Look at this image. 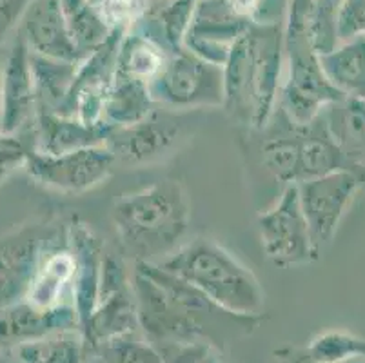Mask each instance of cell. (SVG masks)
I'll return each mask as SVG.
<instances>
[{"label":"cell","mask_w":365,"mask_h":363,"mask_svg":"<svg viewBox=\"0 0 365 363\" xmlns=\"http://www.w3.org/2000/svg\"><path fill=\"white\" fill-rule=\"evenodd\" d=\"M318 58L327 80L345 98L365 100V39H354Z\"/></svg>","instance_id":"obj_20"},{"label":"cell","mask_w":365,"mask_h":363,"mask_svg":"<svg viewBox=\"0 0 365 363\" xmlns=\"http://www.w3.org/2000/svg\"><path fill=\"white\" fill-rule=\"evenodd\" d=\"M22 40L35 55L48 58L81 62L66 24L62 4L56 0H36L24 15Z\"/></svg>","instance_id":"obj_17"},{"label":"cell","mask_w":365,"mask_h":363,"mask_svg":"<svg viewBox=\"0 0 365 363\" xmlns=\"http://www.w3.org/2000/svg\"><path fill=\"white\" fill-rule=\"evenodd\" d=\"M204 363H222V359L218 358V354L215 351H211L207 354V358H205V362Z\"/></svg>","instance_id":"obj_34"},{"label":"cell","mask_w":365,"mask_h":363,"mask_svg":"<svg viewBox=\"0 0 365 363\" xmlns=\"http://www.w3.org/2000/svg\"><path fill=\"white\" fill-rule=\"evenodd\" d=\"M157 109L149 84L144 80L117 71L106 98L104 122L111 128L137 124Z\"/></svg>","instance_id":"obj_19"},{"label":"cell","mask_w":365,"mask_h":363,"mask_svg":"<svg viewBox=\"0 0 365 363\" xmlns=\"http://www.w3.org/2000/svg\"><path fill=\"white\" fill-rule=\"evenodd\" d=\"M162 363H204L213 349L205 344H169L157 347Z\"/></svg>","instance_id":"obj_30"},{"label":"cell","mask_w":365,"mask_h":363,"mask_svg":"<svg viewBox=\"0 0 365 363\" xmlns=\"http://www.w3.org/2000/svg\"><path fill=\"white\" fill-rule=\"evenodd\" d=\"M117 168L108 145L76 149V151L46 155L33 149L24 171L33 182L64 195H82L104 184Z\"/></svg>","instance_id":"obj_7"},{"label":"cell","mask_w":365,"mask_h":363,"mask_svg":"<svg viewBox=\"0 0 365 363\" xmlns=\"http://www.w3.org/2000/svg\"><path fill=\"white\" fill-rule=\"evenodd\" d=\"M349 363H365V359H356V362H349Z\"/></svg>","instance_id":"obj_37"},{"label":"cell","mask_w":365,"mask_h":363,"mask_svg":"<svg viewBox=\"0 0 365 363\" xmlns=\"http://www.w3.org/2000/svg\"><path fill=\"white\" fill-rule=\"evenodd\" d=\"M26 0H0V40L22 13Z\"/></svg>","instance_id":"obj_31"},{"label":"cell","mask_w":365,"mask_h":363,"mask_svg":"<svg viewBox=\"0 0 365 363\" xmlns=\"http://www.w3.org/2000/svg\"><path fill=\"white\" fill-rule=\"evenodd\" d=\"M157 265L185 280L227 311L264 315L265 292L255 272L217 240L207 236L189 240Z\"/></svg>","instance_id":"obj_2"},{"label":"cell","mask_w":365,"mask_h":363,"mask_svg":"<svg viewBox=\"0 0 365 363\" xmlns=\"http://www.w3.org/2000/svg\"><path fill=\"white\" fill-rule=\"evenodd\" d=\"M153 102L169 111H198L224 106V69L191 51L168 56L149 84Z\"/></svg>","instance_id":"obj_4"},{"label":"cell","mask_w":365,"mask_h":363,"mask_svg":"<svg viewBox=\"0 0 365 363\" xmlns=\"http://www.w3.org/2000/svg\"><path fill=\"white\" fill-rule=\"evenodd\" d=\"M365 182V171L338 169L297 184L317 258L333 242L341 218Z\"/></svg>","instance_id":"obj_6"},{"label":"cell","mask_w":365,"mask_h":363,"mask_svg":"<svg viewBox=\"0 0 365 363\" xmlns=\"http://www.w3.org/2000/svg\"><path fill=\"white\" fill-rule=\"evenodd\" d=\"M224 69V106L242 126L264 131L274 116L280 96V49L269 42L240 36L231 48Z\"/></svg>","instance_id":"obj_3"},{"label":"cell","mask_w":365,"mask_h":363,"mask_svg":"<svg viewBox=\"0 0 365 363\" xmlns=\"http://www.w3.org/2000/svg\"><path fill=\"white\" fill-rule=\"evenodd\" d=\"M291 363H313V362H307V359H304L300 354H298V356H293V358H291Z\"/></svg>","instance_id":"obj_36"},{"label":"cell","mask_w":365,"mask_h":363,"mask_svg":"<svg viewBox=\"0 0 365 363\" xmlns=\"http://www.w3.org/2000/svg\"><path fill=\"white\" fill-rule=\"evenodd\" d=\"M165 53L149 40L128 42L118 49L117 71L151 84L165 62Z\"/></svg>","instance_id":"obj_26"},{"label":"cell","mask_w":365,"mask_h":363,"mask_svg":"<svg viewBox=\"0 0 365 363\" xmlns=\"http://www.w3.org/2000/svg\"><path fill=\"white\" fill-rule=\"evenodd\" d=\"M344 98L327 80L313 49L291 51L278 96V106L291 124L309 126L331 104Z\"/></svg>","instance_id":"obj_11"},{"label":"cell","mask_w":365,"mask_h":363,"mask_svg":"<svg viewBox=\"0 0 365 363\" xmlns=\"http://www.w3.org/2000/svg\"><path fill=\"white\" fill-rule=\"evenodd\" d=\"M0 363H21L16 359V356L13 354L11 351H4V349H0Z\"/></svg>","instance_id":"obj_33"},{"label":"cell","mask_w":365,"mask_h":363,"mask_svg":"<svg viewBox=\"0 0 365 363\" xmlns=\"http://www.w3.org/2000/svg\"><path fill=\"white\" fill-rule=\"evenodd\" d=\"M289 122V120H287ZM289 131L269 136L262 144V164L284 185L298 184V151L300 135L298 126L291 124Z\"/></svg>","instance_id":"obj_25"},{"label":"cell","mask_w":365,"mask_h":363,"mask_svg":"<svg viewBox=\"0 0 365 363\" xmlns=\"http://www.w3.org/2000/svg\"><path fill=\"white\" fill-rule=\"evenodd\" d=\"M73 278L75 256L69 249V242H66L46 252L24 300L41 309L73 304Z\"/></svg>","instance_id":"obj_18"},{"label":"cell","mask_w":365,"mask_h":363,"mask_svg":"<svg viewBox=\"0 0 365 363\" xmlns=\"http://www.w3.org/2000/svg\"><path fill=\"white\" fill-rule=\"evenodd\" d=\"M71 329H81L73 304L41 309L22 300L0 309V349L4 351Z\"/></svg>","instance_id":"obj_14"},{"label":"cell","mask_w":365,"mask_h":363,"mask_svg":"<svg viewBox=\"0 0 365 363\" xmlns=\"http://www.w3.org/2000/svg\"><path fill=\"white\" fill-rule=\"evenodd\" d=\"M0 131H2V68H0Z\"/></svg>","instance_id":"obj_35"},{"label":"cell","mask_w":365,"mask_h":363,"mask_svg":"<svg viewBox=\"0 0 365 363\" xmlns=\"http://www.w3.org/2000/svg\"><path fill=\"white\" fill-rule=\"evenodd\" d=\"M324 118L345 155L361 165L358 156L365 155V100H340L325 109Z\"/></svg>","instance_id":"obj_23"},{"label":"cell","mask_w":365,"mask_h":363,"mask_svg":"<svg viewBox=\"0 0 365 363\" xmlns=\"http://www.w3.org/2000/svg\"><path fill=\"white\" fill-rule=\"evenodd\" d=\"M336 31L341 39H365V0H345Z\"/></svg>","instance_id":"obj_29"},{"label":"cell","mask_w":365,"mask_h":363,"mask_svg":"<svg viewBox=\"0 0 365 363\" xmlns=\"http://www.w3.org/2000/svg\"><path fill=\"white\" fill-rule=\"evenodd\" d=\"M31 151L33 148H29L19 135L0 131V185L16 169H24L26 160Z\"/></svg>","instance_id":"obj_28"},{"label":"cell","mask_w":365,"mask_h":363,"mask_svg":"<svg viewBox=\"0 0 365 363\" xmlns=\"http://www.w3.org/2000/svg\"><path fill=\"white\" fill-rule=\"evenodd\" d=\"M184 113L155 109L137 124L113 128L106 145L117 165L142 168L160 162L177 151L187 136Z\"/></svg>","instance_id":"obj_9"},{"label":"cell","mask_w":365,"mask_h":363,"mask_svg":"<svg viewBox=\"0 0 365 363\" xmlns=\"http://www.w3.org/2000/svg\"><path fill=\"white\" fill-rule=\"evenodd\" d=\"M11 352L21 363H89L97 356L81 329L46 336Z\"/></svg>","instance_id":"obj_21"},{"label":"cell","mask_w":365,"mask_h":363,"mask_svg":"<svg viewBox=\"0 0 365 363\" xmlns=\"http://www.w3.org/2000/svg\"><path fill=\"white\" fill-rule=\"evenodd\" d=\"M300 356L313 363H349L365 359V338L344 329H329L311 339Z\"/></svg>","instance_id":"obj_24"},{"label":"cell","mask_w":365,"mask_h":363,"mask_svg":"<svg viewBox=\"0 0 365 363\" xmlns=\"http://www.w3.org/2000/svg\"><path fill=\"white\" fill-rule=\"evenodd\" d=\"M102 363H104V362H102Z\"/></svg>","instance_id":"obj_38"},{"label":"cell","mask_w":365,"mask_h":363,"mask_svg":"<svg viewBox=\"0 0 365 363\" xmlns=\"http://www.w3.org/2000/svg\"><path fill=\"white\" fill-rule=\"evenodd\" d=\"M137 329L138 316L133 275L128 272L120 256L106 252L97 307L82 332L97 352V349L108 342L133 334Z\"/></svg>","instance_id":"obj_10"},{"label":"cell","mask_w":365,"mask_h":363,"mask_svg":"<svg viewBox=\"0 0 365 363\" xmlns=\"http://www.w3.org/2000/svg\"><path fill=\"white\" fill-rule=\"evenodd\" d=\"M257 227L262 249L269 262L277 267H298L318 260L302 211L297 184L284 185L277 202L258 215Z\"/></svg>","instance_id":"obj_8"},{"label":"cell","mask_w":365,"mask_h":363,"mask_svg":"<svg viewBox=\"0 0 365 363\" xmlns=\"http://www.w3.org/2000/svg\"><path fill=\"white\" fill-rule=\"evenodd\" d=\"M118 51L115 46L108 49L104 44L78 62L75 82L61 115H69L81 118L88 124H102L104 122L106 98L111 89L113 78L117 73Z\"/></svg>","instance_id":"obj_12"},{"label":"cell","mask_w":365,"mask_h":363,"mask_svg":"<svg viewBox=\"0 0 365 363\" xmlns=\"http://www.w3.org/2000/svg\"><path fill=\"white\" fill-rule=\"evenodd\" d=\"M111 129L106 122L88 124L76 116L36 111L33 120V149L46 155H61L93 145H104Z\"/></svg>","instance_id":"obj_16"},{"label":"cell","mask_w":365,"mask_h":363,"mask_svg":"<svg viewBox=\"0 0 365 363\" xmlns=\"http://www.w3.org/2000/svg\"><path fill=\"white\" fill-rule=\"evenodd\" d=\"M68 242L75 256V278L71 289L73 305L78 315L82 331L97 307L106 249L101 236L81 218L69 220Z\"/></svg>","instance_id":"obj_13"},{"label":"cell","mask_w":365,"mask_h":363,"mask_svg":"<svg viewBox=\"0 0 365 363\" xmlns=\"http://www.w3.org/2000/svg\"><path fill=\"white\" fill-rule=\"evenodd\" d=\"M111 222L125 255L157 264L177 251L191 224V204L178 180H160L113 204Z\"/></svg>","instance_id":"obj_1"},{"label":"cell","mask_w":365,"mask_h":363,"mask_svg":"<svg viewBox=\"0 0 365 363\" xmlns=\"http://www.w3.org/2000/svg\"><path fill=\"white\" fill-rule=\"evenodd\" d=\"M69 222H31L0 236V309L22 302L42 258L68 242Z\"/></svg>","instance_id":"obj_5"},{"label":"cell","mask_w":365,"mask_h":363,"mask_svg":"<svg viewBox=\"0 0 365 363\" xmlns=\"http://www.w3.org/2000/svg\"><path fill=\"white\" fill-rule=\"evenodd\" d=\"M31 68L35 76L36 111L58 113L75 82L78 62L48 58L31 53Z\"/></svg>","instance_id":"obj_22"},{"label":"cell","mask_w":365,"mask_h":363,"mask_svg":"<svg viewBox=\"0 0 365 363\" xmlns=\"http://www.w3.org/2000/svg\"><path fill=\"white\" fill-rule=\"evenodd\" d=\"M36 116V89L31 51L16 39L2 68V131L19 135Z\"/></svg>","instance_id":"obj_15"},{"label":"cell","mask_w":365,"mask_h":363,"mask_svg":"<svg viewBox=\"0 0 365 363\" xmlns=\"http://www.w3.org/2000/svg\"><path fill=\"white\" fill-rule=\"evenodd\" d=\"M229 6L233 8L237 15H247L257 9L258 0H229Z\"/></svg>","instance_id":"obj_32"},{"label":"cell","mask_w":365,"mask_h":363,"mask_svg":"<svg viewBox=\"0 0 365 363\" xmlns=\"http://www.w3.org/2000/svg\"><path fill=\"white\" fill-rule=\"evenodd\" d=\"M97 356L104 363H162L158 349L135 332L104 344L97 349Z\"/></svg>","instance_id":"obj_27"}]
</instances>
